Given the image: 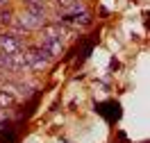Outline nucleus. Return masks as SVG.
Returning <instances> with one entry per match:
<instances>
[{"instance_id":"obj_1","label":"nucleus","mask_w":150,"mask_h":143,"mask_svg":"<svg viewBox=\"0 0 150 143\" xmlns=\"http://www.w3.org/2000/svg\"><path fill=\"white\" fill-rule=\"evenodd\" d=\"M25 59H28V68L30 70H34V73H39V70H46L48 66H50V55H48L46 50H41L39 46H28L25 48Z\"/></svg>"},{"instance_id":"obj_2","label":"nucleus","mask_w":150,"mask_h":143,"mask_svg":"<svg viewBox=\"0 0 150 143\" xmlns=\"http://www.w3.org/2000/svg\"><path fill=\"white\" fill-rule=\"evenodd\" d=\"M25 48H28V43L21 39V34H16V32H2L0 34V52L16 55V52H23Z\"/></svg>"},{"instance_id":"obj_3","label":"nucleus","mask_w":150,"mask_h":143,"mask_svg":"<svg viewBox=\"0 0 150 143\" xmlns=\"http://www.w3.org/2000/svg\"><path fill=\"white\" fill-rule=\"evenodd\" d=\"M14 105H16V98L0 89V107H2V109H9V107H14Z\"/></svg>"},{"instance_id":"obj_4","label":"nucleus","mask_w":150,"mask_h":143,"mask_svg":"<svg viewBox=\"0 0 150 143\" xmlns=\"http://www.w3.org/2000/svg\"><path fill=\"white\" fill-rule=\"evenodd\" d=\"M0 23L9 27L11 23H14V11H11V9H5V7H0Z\"/></svg>"},{"instance_id":"obj_5","label":"nucleus","mask_w":150,"mask_h":143,"mask_svg":"<svg viewBox=\"0 0 150 143\" xmlns=\"http://www.w3.org/2000/svg\"><path fill=\"white\" fill-rule=\"evenodd\" d=\"M7 2H9V0H0V7H7Z\"/></svg>"}]
</instances>
